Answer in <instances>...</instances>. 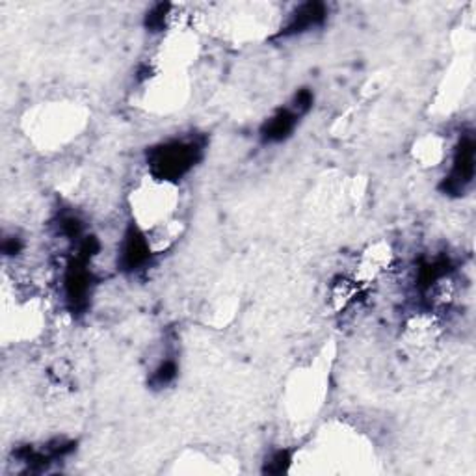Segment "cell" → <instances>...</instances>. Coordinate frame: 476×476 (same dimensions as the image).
<instances>
[{
	"label": "cell",
	"mask_w": 476,
	"mask_h": 476,
	"mask_svg": "<svg viewBox=\"0 0 476 476\" xmlns=\"http://www.w3.org/2000/svg\"><path fill=\"white\" fill-rule=\"evenodd\" d=\"M313 103H314V95L309 88H302L300 91H296L294 99L291 103V107L300 114V116H305L311 108H313Z\"/></svg>",
	"instance_id": "9"
},
{
	"label": "cell",
	"mask_w": 476,
	"mask_h": 476,
	"mask_svg": "<svg viewBox=\"0 0 476 476\" xmlns=\"http://www.w3.org/2000/svg\"><path fill=\"white\" fill-rule=\"evenodd\" d=\"M203 154V145L190 140H170L147 151V168L153 179L161 182H175L192 170Z\"/></svg>",
	"instance_id": "1"
},
{
	"label": "cell",
	"mask_w": 476,
	"mask_h": 476,
	"mask_svg": "<svg viewBox=\"0 0 476 476\" xmlns=\"http://www.w3.org/2000/svg\"><path fill=\"white\" fill-rule=\"evenodd\" d=\"M328 19V8L322 3H305L300 5L289 17L287 24L281 28V32H277L279 38H293V36H300L305 34V32L313 30V28H319L326 23Z\"/></svg>",
	"instance_id": "4"
},
{
	"label": "cell",
	"mask_w": 476,
	"mask_h": 476,
	"mask_svg": "<svg viewBox=\"0 0 476 476\" xmlns=\"http://www.w3.org/2000/svg\"><path fill=\"white\" fill-rule=\"evenodd\" d=\"M154 256L153 244L149 240V235H145L140 226L131 224L129 229L125 231L121 244H119V256H117V266L126 272L135 274L144 270Z\"/></svg>",
	"instance_id": "3"
},
{
	"label": "cell",
	"mask_w": 476,
	"mask_h": 476,
	"mask_svg": "<svg viewBox=\"0 0 476 476\" xmlns=\"http://www.w3.org/2000/svg\"><path fill=\"white\" fill-rule=\"evenodd\" d=\"M300 114L293 107L275 110L261 126V140L265 144H281L287 140L300 121Z\"/></svg>",
	"instance_id": "5"
},
{
	"label": "cell",
	"mask_w": 476,
	"mask_h": 476,
	"mask_svg": "<svg viewBox=\"0 0 476 476\" xmlns=\"http://www.w3.org/2000/svg\"><path fill=\"white\" fill-rule=\"evenodd\" d=\"M474 179V138L472 135H463L456 145L453 166L449 175L443 181L441 188L445 194L463 196L471 188Z\"/></svg>",
	"instance_id": "2"
},
{
	"label": "cell",
	"mask_w": 476,
	"mask_h": 476,
	"mask_svg": "<svg viewBox=\"0 0 476 476\" xmlns=\"http://www.w3.org/2000/svg\"><path fill=\"white\" fill-rule=\"evenodd\" d=\"M179 367L175 359H164L161 365L154 369V372L151 374V386L153 387H166L170 384H173V379L177 378Z\"/></svg>",
	"instance_id": "6"
},
{
	"label": "cell",
	"mask_w": 476,
	"mask_h": 476,
	"mask_svg": "<svg viewBox=\"0 0 476 476\" xmlns=\"http://www.w3.org/2000/svg\"><path fill=\"white\" fill-rule=\"evenodd\" d=\"M293 463V453L289 451H277L274 453L268 462H266V467H265V472H270V474H281L289 469V465Z\"/></svg>",
	"instance_id": "8"
},
{
	"label": "cell",
	"mask_w": 476,
	"mask_h": 476,
	"mask_svg": "<svg viewBox=\"0 0 476 476\" xmlns=\"http://www.w3.org/2000/svg\"><path fill=\"white\" fill-rule=\"evenodd\" d=\"M172 5H156L145 17V24L151 32H161L166 28V23L170 19V12H172Z\"/></svg>",
	"instance_id": "7"
}]
</instances>
